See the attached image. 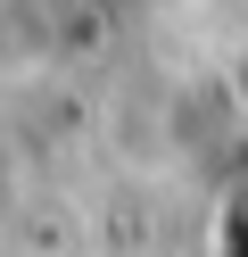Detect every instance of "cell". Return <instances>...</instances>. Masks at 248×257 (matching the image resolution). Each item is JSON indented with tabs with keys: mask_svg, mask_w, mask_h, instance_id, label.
<instances>
[{
	"mask_svg": "<svg viewBox=\"0 0 248 257\" xmlns=\"http://www.w3.org/2000/svg\"><path fill=\"white\" fill-rule=\"evenodd\" d=\"M215 257H248V199L231 207L223 224H215Z\"/></svg>",
	"mask_w": 248,
	"mask_h": 257,
	"instance_id": "1",
	"label": "cell"
}]
</instances>
